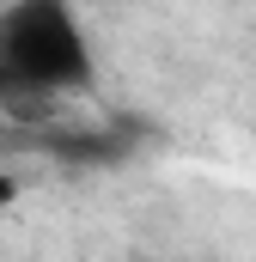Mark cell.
<instances>
[{"mask_svg":"<svg viewBox=\"0 0 256 262\" xmlns=\"http://www.w3.org/2000/svg\"><path fill=\"white\" fill-rule=\"evenodd\" d=\"M92 85V43L73 0H12L0 12V110H37Z\"/></svg>","mask_w":256,"mask_h":262,"instance_id":"6da1fadb","label":"cell"},{"mask_svg":"<svg viewBox=\"0 0 256 262\" xmlns=\"http://www.w3.org/2000/svg\"><path fill=\"white\" fill-rule=\"evenodd\" d=\"M12 201H18V177H12V171H0V220L12 213Z\"/></svg>","mask_w":256,"mask_h":262,"instance_id":"7a4b0ae2","label":"cell"}]
</instances>
